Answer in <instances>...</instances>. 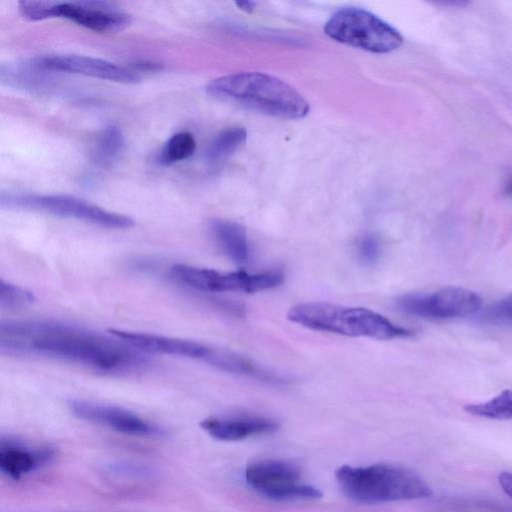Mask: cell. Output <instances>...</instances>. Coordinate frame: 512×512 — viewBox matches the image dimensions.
Instances as JSON below:
<instances>
[{
  "instance_id": "9",
  "label": "cell",
  "mask_w": 512,
  "mask_h": 512,
  "mask_svg": "<svg viewBox=\"0 0 512 512\" xmlns=\"http://www.w3.org/2000/svg\"><path fill=\"white\" fill-rule=\"evenodd\" d=\"M170 274L177 282L205 292L256 293L278 287L284 281V275L279 271L220 272L183 263L174 264Z\"/></svg>"
},
{
  "instance_id": "17",
  "label": "cell",
  "mask_w": 512,
  "mask_h": 512,
  "mask_svg": "<svg viewBox=\"0 0 512 512\" xmlns=\"http://www.w3.org/2000/svg\"><path fill=\"white\" fill-rule=\"evenodd\" d=\"M247 139L245 128L233 126L223 129L212 140L207 150V159L219 163L234 154Z\"/></svg>"
},
{
  "instance_id": "5",
  "label": "cell",
  "mask_w": 512,
  "mask_h": 512,
  "mask_svg": "<svg viewBox=\"0 0 512 512\" xmlns=\"http://www.w3.org/2000/svg\"><path fill=\"white\" fill-rule=\"evenodd\" d=\"M331 39L373 53H388L403 43L401 33L375 14L359 7H342L324 26Z\"/></svg>"
},
{
  "instance_id": "16",
  "label": "cell",
  "mask_w": 512,
  "mask_h": 512,
  "mask_svg": "<svg viewBox=\"0 0 512 512\" xmlns=\"http://www.w3.org/2000/svg\"><path fill=\"white\" fill-rule=\"evenodd\" d=\"M7 444L2 443L1 446L0 471L12 479H19L35 470L50 457L47 450H31L20 445Z\"/></svg>"
},
{
  "instance_id": "4",
  "label": "cell",
  "mask_w": 512,
  "mask_h": 512,
  "mask_svg": "<svg viewBox=\"0 0 512 512\" xmlns=\"http://www.w3.org/2000/svg\"><path fill=\"white\" fill-rule=\"evenodd\" d=\"M287 318L309 329L350 337L390 340L407 338L414 334L412 330L396 325L372 310L326 302L293 306L289 309Z\"/></svg>"
},
{
  "instance_id": "8",
  "label": "cell",
  "mask_w": 512,
  "mask_h": 512,
  "mask_svg": "<svg viewBox=\"0 0 512 512\" xmlns=\"http://www.w3.org/2000/svg\"><path fill=\"white\" fill-rule=\"evenodd\" d=\"M299 466L292 461L265 459L245 469L247 485L273 501L315 500L322 497L317 488L303 483Z\"/></svg>"
},
{
  "instance_id": "22",
  "label": "cell",
  "mask_w": 512,
  "mask_h": 512,
  "mask_svg": "<svg viewBox=\"0 0 512 512\" xmlns=\"http://www.w3.org/2000/svg\"><path fill=\"white\" fill-rule=\"evenodd\" d=\"M34 294L18 285L0 280V306L2 308H19L31 304Z\"/></svg>"
},
{
  "instance_id": "18",
  "label": "cell",
  "mask_w": 512,
  "mask_h": 512,
  "mask_svg": "<svg viewBox=\"0 0 512 512\" xmlns=\"http://www.w3.org/2000/svg\"><path fill=\"white\" fill-rule=\"evenodd\" d=\"M125 147V139L116 126L105 127L96 139L92 152L94 161L99 165H110L116 161Z\"/></svg>"
},
{
  "instance_id": "6",
  "label": "cell",
  "mask_w": 512,
  "mask_h": 512,
  "mask_svg": "<svg viewBox=\"0 0 512 512\" xmlns=\"http://www.w3.org/2000/svg\"><path fill=\"white\" fill-rule=\"evenodd\" d=\"M2 208L36 211L60 217L74 218L111 229H126L134 225L132 218L108 211L83 199L66 194H35L2 192Z\"/></svg>"
},
{
  "instance_id": "25",
  "label": "cell",
  "mask_w": 512,
  "mask_h": 512,
  "mask_svg": "<svg viewBox=\"0 0 512 512\" xmlns=\"http://www.w3.org/2000/svg\"><path fill=\"white\" fill-rule=\"evenodd\" d=\"M498 483L501 489L512 498V472L503 471L498 475Z\"/></svg>"
},
{
  "instance_id": "10",
  "label": "cell",
  "mask_w": 512,
  "mask_h": 512,
  "mask_svg": "<svg viewBox=\"0 0 512 512\" xmlns=\"http://www.w3.org/2000/svg\"><path fill=\"white\" fill-rule=\"evenodd\" d=\"M397 308L415 317L431 320L463 318L476 313L481 297L462 287H445L432 293H411L399 297Z\"/></svg>"
},
{
  "instance_id": "11",
  "label": "cell",
  "mask_w": 512,
  "mask_h": 512,
  "mask_svg": "<svg viewBox=\"0 0 512 512\" xmlns=\"http://www.w3.org/2000/svg\"><path fill=\"white\" fill-rule=\"evenodd\" d=\"M38 66L50 71H63L123 84H136L140 76L133 70L107 60L83 55H49L35 59Z\"/></svg>"
},
{
  "instance_id": "19",
  "label": "cell",
  "mask_w": 512,
  "mask_h": 512,
  "mask_svg": "<svg viewBox=\"0 0 512 512\" xmlns=\"http://www.w3.org/2000/svg\"><path fill=\"white\" fill-rule=\"evenodd\" d=\"M469 414L495 420L512 419V390L506 389L492 399L464 407Z\"/></svg>"
},
{
  "instance_id": "3",
  "label": "cell",
  "mask_w": 512,
  "mask_h": 512,
  "mask_svg": "<svg viewBox=\"0 0 512 512\" xmlns=\"http://www.w3.org/2000/svg\"><path fill=\"white\" fill-rule=\"evenodd\" d=\"M335 477L348 498L363 504L424 499L433 494L422 477L393 464L343 465L335 471Z\"/></svg>"
},
{
  "instance_id": "1",
  "label": "cell",
  "mask_w": 512,
  "mask_h": 512,
  "mask_svg": "<svg viewBox=\"0 0 512 512\" xmlns=\"http://www.w3.org/2000/svg\"><path fill=\"white\" fill-rule=\"evenodd\" d=\"M0 349L2 353L36 354L103 372L137 370L149 362L147 353L115 336L112 339L57 321H2Z\"/></svg>"
},
{
  "instance_id": "14",
  "label": "cell",
  "mask_w": 512,
  "mask_h": 512,
  "mask_svg": "<svg viewBox=\"0 0 512 512\" xmlns=\"http://www.w3.org/2000/svg\"><path fill=\"white\" fill-rule=\"evenodd\" d=\"M200 426L211 437L221 441H239L269 434L279 428L274 419L247 414L206 418Z\"/></svg>"
},
{
  "instance_id": "27",
  "label": "cell",
  "mask_w": 512,
  "mask_h": 512,
  "mask_svg": "<svg viewBox=\"0 0 512 512\" xmlns=\"http://www.w3.org/2000/svg\"><path fill=\"white\" fill-rule=\"evenodd\" d=\"M505 192L506 194L508 195H512V181L507 185V187L505 188Z\"/></svg>"
},
{
  "instance_id": "21",
  "label": "cell",
  "mask_w": 512,
  "mask_h": 512,
  "mask_svg": "<svg viewBox=\"0 0 512 512\" xmlns=\"http://www.w3.org/2000/svg\"><path fill=\"white\" fill-rule=\"evenodd\" d=\"M479 320L489 325H512V293L487 306L481 312Z\"/></svg>"
},
{
  "instance_id": "20",
  "label": "cell",
  "mask_w": 512,
  "mask_h": 512,
  "mask_svg": "<svg viewBox=\"0 0 512 512\" xmlns=\"http://www.w3.org/2000/svg\"><path fill=\"white\" fill-rule=\"evenodd\" d=\"M196 149L194 136L189 132H179L172 135L162 147L158 161L169 165L190 158Z\"/></svg>"
},
{
  "instance_id": "12",
  "label": "cell",
  "mask_w": 512,
  "mask_h": 512,
  "mask_svg": "<svg viewBox=\"0 0 512 512\" xmlns=\"http://www.w3.org/2000/svg\"><path fill=\"white\" fill-rule=\"evenodd\" d=\"M69 407L77 417L105 425L117 432L140 436L161 434L156 426L120 407L82 400L71 401Z\"/></svg>"
},
{
  "instance_id": "7",
  "label": "cell",
  "mask_w": 512,
  "mask_h": 512,
  "mask_svg": "<svg viewBox=\"0 0 512 512\" xmlns=\"http://www.w3.org/2000/svg\"><path fill=\"white\" fill-rule=\"evenodd\" d=\"M18 10L30 21L64 18L101 33L119 32L131 23L130 15L99 1H20Z\"/></svg>"
},
{
  "instance_id": "13",
  "label": "cell",
  "mask_w": 512,
  "mask_h": 512,
  "mask_svg": "<svg viewBox=\"0 0 512 512\" xmlns=\"http://www.w3.org/2000/svg\"><path fill=\"white\" fill-rule=\"evenodd\" d=\"M110 335L145 353H160L201 360L206 363L213 347L182 338L141 333L122 329H109Z\"/></svg>"
},
{
  "instance_id": "24",
  "label": "cell",
  "mask_w": 512,
  "mask_h": 512,
  "mask_svg": "<svg viewBox=\"0 0 512 512\" xmlns=\"http://www.w3.org/2000/svg\"><path fill=\"white\" fill-rule=\"evenodd\" d=\"M163 67V64L158 61H151V60H138L135 61L132 64V68L135 71V69L138 70H144V71H157L161 70Z\"/></svg>"
},
{
  "instance_id": "26",
  "label": "cell",
  "mask_w": 512,
  "mask_h": 512,
  "mask_svg": "<svg viewBox=\"0 0 512 512\" xmlns=\"http://www.w3.org/2000/svg\"><path fill=\"white\" fill-rule=\"evenodd\" d=\"M236 5L239 9L250 13L254 10L256 3L254 1H238Z\"/></svg>"
},
{
  "instance_id": "23",
  "label": "cell",
  "mask_w": 512,
  "mask_h": 512,
  "mask_svg": "<svg viewBox=\"0 0 512 512\" xmlns=\"http://www.w3.org/2000/svg\"><path fill=\"white\" fill-rule=\"evenodd\" d=\"M358 258L366 265L374 264L381 254V244L374 235H366L360 239L357 246Z\"/></svg>"
},
{
  "instance_id": "2",
  "label": "cell",
  "mask_w": 512,
  "mask_h": 512,
  "mask_svg": "<svg viewBox=\"0 0 512 512\" xmlns=\"http://www.w3.org/2000/svg\"><path fill=\"white\" fill-rule=\"evenodd\" d=\"M206 92L214 98L279 118H303L310 110L309 103L292 86L261 72L215 78L207 84Z\"/></svg>"
},
{
  "instance_id": "15",
  "label": "cell",
  "mask_w": 512,
  "mask_h": 512,
  "mask_svg": "<svg viewBox=\"0 0 512 512\" xmlns=\"http://www.w3.org/2000/svg\"><path fill=\"white\" fill-rule=\"evenodd\" d=\"M209 228L217 245L233 263L242 265L248 261V238L242 225L231 220L213 219Z\"/></svg>"
}]
</instances>
